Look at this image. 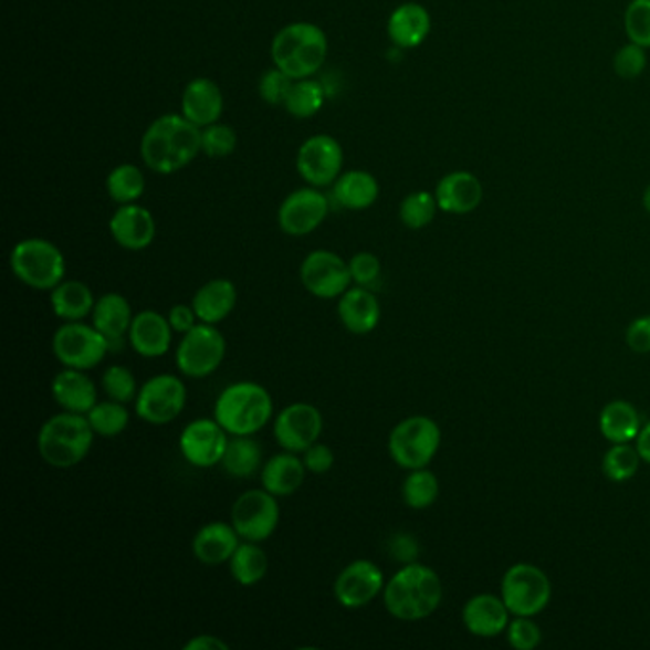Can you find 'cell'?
I'll return each mask as SVG.
<instances>
[{
    "label": "cell",
    "instance_id": "obj_9",
    "mask_svg": "<svg viewBox=\"0 0 650 650\" xmlns=\"http://www.w3.org/2000/svg\"><path fill=\"white\" fill-rule=\"evenodd\" d=\"M52 354L63 368L92 370L105 355L112 354L109 342L94 325H84L83 321L65 323L52 336Z\"/></svg>",
    "mask_w": 650,
    "mask_h": 650
},
{
    "label": "cell",
    "instance_id": "obj_19",
    "mask_svg": "<svg viewBox=\"0 0 650 650\" xmlns=\"http://www.w3.org/2000/svg\"><path fill=\"white\" fill-rule=\"evenodd\" d=\"M483 197V184L475 174L468 170L447 174L436 187L437 205L447 214H471L481 207Z\"/></svg>",
    "mask_w": 650,
    "mask_h": 650
},
{
    "label": "cell",
    "instance_id": "obj_38",
    "mask_svg": "<svg viewBox=\"0 0 650 650\" xmlns=\"http://www.w3.org/2000/svg\"><path fill=\"white\" fill-rule=\"evenodd\" d=\"M86 418H88L94 433L105 437V439L120 436L130 423V412L126 409V405L113 401V399L97 401L96 407L86 415Z\"/></svg>",
    "mask_w": 650,
    "mask_h": 650
},
{
    "label": "cell",
    "instance_id": "obj_51",
    "mask_svg": "<svg viewBox=\"0 0 650 650\" xmlns=\"http://www.w3.org/2000/svg\"><path fill=\"white\" fill-rule=\"evenodd\" d=\"M168 323L172 326L174 333L184 336L189 331H193L195 326L199 325L201 321L197 317L193 305L176 304L168 312Z\"/></svg>",
    "mask_w": 650,
    "mask_h": 650
},
{
    "label": "cell",
    "instance_id": "obj_30",
    "mask_svg": "<svg viewBox=\"0 0 650 650\" xmlns=\"http://www.w3.org/2000/svg\"><path fill=\"white\" fill-rule=\"evenodd\" d=\"M237 297H239V292H237L233 281L212 279L195 292L191 305H193L195 313L201 323L220 325L235 310Z\"/></svg>",
    "mask_w": 650,
    "mask_h": 650
},
{
    "label": "cell",
    "instance_id": "obj_5",
    "mask_svg": "<svg viewBox=\"0 0 650 650\" xmlns=\"http://www.w3.org/2000/svg\"><path fill=\"white\" fill-rule=\"evenodd\" d=\"M328 54L325 31L315 23L296 21L281 29L271 42V60L275 67L294 81L315 75Z\"/></svg>",
    "mask_w": 650,
    "mask_h": 650
},
{
    "label": "cell",
    "instance_id": "obj_12",
    "mask_svg": "<svg viewBox=\"0 0 650 650\" xmlns=\"http://www.w3.org/2000/svg\"><path fill=\"white\" fill-rule=\"evenodd\" d=\"M281 521V505L277 496L265 489H250L242 492L231 507V523L237 533L247 542H265L277 531Z\"/></svg>",
    "mask_w": 650,
    "mask_h": 650
},
{
    "label": "cell",
    "instance_id": "obj_10",
    "mask_svg": "<svg viewBox=\"0 0 650 650\" xmlns=\"http://www.w3.org/2000/svg\"><path fill=\"white\" fill-rule=\"evenodd\" d=\"M500 597L513 616H536L552 601V581L542 568L517 563L502 578Z\"/></svg>",
    "mask_w": 650,
    "mask_h": 650
},
{
    "label": "cell",
    "instance_id": "obj_32",
    "mask_svg": "<svg viewBox=\"0 0 650 650\" xmlns=\"http://www.w3.org/2000/svg\"><path fill=\"white\" fill-rule=\"evenodd\" d=\"M333 193L342 208L367 210L378 201L380 186L367 170H349V172L339 174L338 180L334 181Z\"/></svg>",
    "mask_w": 650,
    "mask_h": 650
},
{
    "label": "cell",
    "instance_id": "obj_26",
    "mask_svg": "<svg viewBox=\"0 0 650 650\" xmlns=\"http://www.w3.org/2000/svg\"><path fill=\"white\" fill-rule=\"evenodd\" d=\"M52 397L57 407L75 415H88L97 405L96 384L86 370L63 368L52 380Z\"/></svg>",
    "mask_w": 650,
    "mask_h": 650
},
{
    "label": "cell",
    "instance_id": "obj_16",
    "mask_svg": "<svg viewBox=\"0 0 650 650\" xmlns=\"http://www.w3.org/2000/svg\"><path fill=\"white\" fill-rule=\"evenodd\" d=\"M228 443L229 433L216 422V418H199L181 429L178 444L187 464L207 470L222 464Z\"/></svg>",
    "mask_w": 650,
    "mask_h": 650
},
{
    "label": "cell",
    "instance_id": "obj_31",
    "mask_svg": "<svg viewBox=\"0 0 650 650\" xmlns=\"http://www.w3.org/2000/svg\"><path fill=\"white\" fill-rule=\"evenodd\" d=\"M96 300L91 286L83 281H63L54 291H50L52 312L65 323L91 317Z\"/></svg>",
    "mask_w": 650,
    "mask_h": 650
},
{
    "label": "cell",
    "instance_id": "obj_52",
    "mask_svg": "<svg viewBox=\"0 0 650 650\" xmlns=\"http://www.w3.org/2000/svg\"><path fill=\"white\" fill-rule=\"evenodd\" d=\"M389 552L394 555L395 560H401V563H415L418 557V544L410 534H397L391 544H389Z\"/></svg>",
    "mask_w": 650,
    "mask_h": 650
},
{
    "label": "cell",
    "instance_id": "obj_22",
    "mask_svg": "<svg viewBox=\"0 0 650 650\" xmlns=\"http://www.w3.org/2000/svg\"><path fill=\"white\" fill-rule=\"evenodd\" d=\"M172 334L168 317L153 310H144L134 315L130 333H128V344L141 357L155 359L168 354V349L172 346Z\"/></svg>",
    "mask_w": 650,
    "mask_h": 650
},
{
    "label": "cell",
    "instance_id": "obj_23",
    "mask_svg": "<svg viewBox=\"0 0 650 650\" xmlns=\"http://www.w3.org/2000/svg\"><path fill=\"white\" fill-rule=\"evenodd\" d=\"M241 539L233 523L212 521L197 531L191 542V549H193L195 559L199 563L208 567H218L229 563Z\"/></svg>",
    "mask_w": 650,
    "mask_h": 650
},
{
    "label": "cell",
    "instance_id": "obj_18",
    "mask_svg": "<svg viewBox=\"0 0 650 650\" xmlns=\"http://www.w3.org/2000/svg\"><path fill=\"white\" fill-rule=\"evenodd\" d=\"M328 208V199L317 187L297 189L289 195L279 208V226L286 235H310L325 222Z\"/></svg>",
    "mask_w": 650,
    "mask_h": 650
},
{
    "label": "cell",
    "instance_id": "obj_44",
    "mask_svg": "<svg viewBox=\"0 0 650 650\" xmlns=\"http://www.w3.org/2000/svg\"><path fill=\"white\" fill-rule=\"evenodd\" d=\"M612 70L623 81H636L647 70V49L636 42L628 41L622 49L616 50L612 57Z\"/></svg>",
    "mask_w": 650,
    "mask_h": 650
},
{
    "label": "cell",
    "instance_id": "obj_48",
    "mask_svg": "<svg viewBox=\"0 0 650 650\" xmlns=\"http://www.w3.org/2000/svg\"><path fill=\"white\" fill-rule=\"evenodd\" d=\"M347 263H349L352 279H354V283L357 284V286L373 289L374 284L380 281V258L373 254V252H357V254H355V256Z\"/></svg>",
    "mask_w": 650,
    "mask_h": 650
},
{
    "label": "cell",
    "instance_id": "obj_41",
    "mask_svg": "<svg viewBox=\"0 0 650 650\" xmlns=\"http://www.w3.org/2000/svg\"><path fill=\"white\" fill-rule=\"evenodd\" d=\"M639 462L641 457L636 447H631L630 443H616L602 458V473L615 483H626L636 475Z\"/></svg>",
    "mask_w": 650,
    "mask_h": 650
},
{
    "label": "cell",
    "instance_id": "obj_35",
    "mask_svg": "<svg viewBox=\"0 0 650 650\" xmlns=\"http://www.w3.org/2000/svg\"><path fill=\"white\" fill-rule=\"evenodd\" d=\"M268 568H270L268 554L256 542L242 539L235 554L229 559V573L233 576V580L244 588L256 586L258 581H262L268 575Z\"/></svg>",
    "mask_w": 650,
    "mask_h": 650
},
{
    "label": "cell",
    "instance_id": "obj_4",
    "mask_svg": "<svg viewBox=\"0 0 650 650\" xmlns=\"http://www.w3.org/2000/svg\"><path fill=\"white\" fill-rule=\"evenodd\" d=\"M273 399L256 381H235L214 402L216 422L229 436H256L273 418Z\"/></svg>",
    "mask_w": 650,
    "mask_h": 650
},
{
    "label": "cell",
    "instance_id": "obj_3",
    "mask_svg": "<svg viewBox=\"0 0 650 650\" xmlns=\"http://www.w3.org/2000/svg\"><path fill=\"white\" fill-rule=\"evenodd\" d=\"M94 429L86 415L62 410L42 423L36 436V450L42 462L56 470L81 464L94 447Z\"/></svg>",
    "mask_w": 650,
    "mask_h": 650
},
{
    "label": "cell",
    "instance_id": "obj_53",
    "mask_svg": "<svg viewBox=\"0 0 650 650\" xmlns=\"http://www.w3.org/2000/svg\"><path fill=\"white\" fill-rule=\"evenodd\" d=\"M184 649L186 650H229V644L220 639L218 636H208V633H202V636H195L184 644Z\"/></svg>",
    "mask_w": 650,
    "mask_h": 650
},
{
    "label": "cell",
    "instance_id": "obj_27",
    "mask_svg": "<svg viewBox=\"0 0 650 650\" xmlns=\"http://www.w3.org/2000/svg\"><path fill=\"white\" fill-rule=\"evenodd\" d=\"M510 609L505 607L504 599L492 594H481L471 597L470 601L465 602L464 626L470 633L484 639L500 636L507 630L510 623Z\"/></svg>",
    "mask_w": 650,
    "mask_h": 650
},
{
    "label": "cell",
    "instance_id": "obj_33",
    "mask_svg": "<svg viewBox=\"0 0 650 650\" xmlns=\"http://www.w3.org/2000/svg\"><path fill=\"white\" fill-rule=\"evenodd\" d=\"M599 429L610 443H631L641 431V416L628 401H612L601 410Z\"/></svg>",
    "mask_w": 650,
    "mask_h": 650
},
{
    "label": "cell",
    "instance_id": "obj_47",
    "mask_svg": "<svg viewBox=\"0 0 650 650\" xmlns=\"http://www.w3.org/2000/svg\"><path fill=\"white\" fill-rule=\"evenodd\" d=\"M292 84L294 78L291 75H286L279 67H273L260 81V96L265 104L284 105L286 97L291 94Z\"/></svg>",
    "mask_w": 650,
    "mask_h": 650
},
{
    "label": "cell",
    "instance_id": "obj_25",
    "mask_svg": "<svg viewBox=\"0 0 650 650\" xmlns=\"http://www.w3.org/2000/svg\"><path fill=\"white\" fill-rule=\"evenodd\" d=\"M223 96L210 78H193L181 94V115L199 128L214 125L222 117Z\"/></svg>",
    "mask_w": 650,
    "mask_h": 650
},
{
    "label": "cell",
    "instance_id": "obj_54",
    "mask_svg": "<svg viewBox=\"0 0 650 650\" xmlns=\"http://www.w3.org/2000/svg\"><path fill=\"white\" fill-rule=\"evenodd\" d=\"M636 449L643 462L650 464V422L641 428L636 439Z\"/></svg>",
    "mask_w": 650,
    "mask_h": 650
},
{
    "label": "cell",
    "instance_id": "obj_50",
    "mask_svg": "<svg viewBox=\"0 0 650 650\" xmlns=\"http://www.w3.org/2000/svg\"><path fill=\"white\" fill-rule=\"evenodd\" d=\"M626 342L636 354H650V317H639L628 326Z\"/></svg>",
    "mask_w": 650,
    "mask_h": 650
},
{
    "label": "cell",
    "instance_id": "obj_34",
    "mask_svg": "<svg viewBox=\"0 0 650 650\" xmlns=\"http://www.w3.org/2000/svg\"><path fill=\"white\" fill-rule=\"evenodd\" d=\"M262 458V444L254 437L231 436L220 465L231 478L249 479L263 468Z\"/></svg>",
    "mask_w": 650,
    "mask_h": 650
},
{
    "label": "cell",
    "instance_id": "obj_21",
    "mask_svg": "<svg viewBox=\"0 0 650 650\" xmlns=\"http://www.w3.org/2000/svg\"><path fill=\"white\" fill-rule=\"evenodd\" d=\"M91 317L92 325L109 342V349L120 352L125 347L134 321L130 302L118 292H107L104 296L97 297Z\"/></svg>",
    "mask_w": 650,
    "mask_h": 650
},
{
    "label": "cell",
    "instance_id": "obj_17",
    "mask_svg": "<svg viewBox=\"0 0 650 650\" xmlns=\"http://www.w3.org/2000/svg\"><path fill=\"white\" fill-rule=\"evenodd\" d=\"M386 578L376 563L368 559H357L349 563L334 581V597L347 610L367 607L384 594Z\"/></svg>",
    "mask_w": 650,
    "mask_h": 650
},
{
    "label": "cell",
    "instance_id": "obj_46",
    "mask_svg": "<svg viewBox=\"0 0 650 650\" xmlns=\"http://www.w3.org/2000/svg\"><path fill=\"white\" fill-rule=\"evenodd\" d=\"M507 643L515 650H534L542 643V630L533 616H515L507 623Z\"/></svg>",
    "mask_w": 650,
    "mask_h": 650
},
{
    "label": "cell",
    "instance_id": "obj_13",
    "mask_svg": "<svg viewBox=\"0 0 650 650\" xmlns=\"http://www.w3.org/2000/svg\"><path fill=\"white\" fill-rule=\"evenodd\" d=\"M300 281L318 300H336L352 289L349 263L333 250H313L300 265Z\"/></svg>",
    "mask_w": 650,
    "mask_h": 650
},
{
    "label": "cell",
    "instance_id": "obj_37",
    "mask_svg": "<svg viewBox=\"0 0 650 650\" xmlns=\"http://www.w3.org/2000/svg\"><path fill=\"white\" fill-rule=\"evenodd\" d=\"M107 193L113 201L118 205H130L138 201L139 197L146 191V178L138 167L134 165H120L113 168L112 174L107 176Z\"/></svg>",
    "mask_w": 650,
    "mask_h": 650
},
{
    "label": "cell",
    "instance_id": "obj_6",
    "mask_svg": "<svg viewBox=\"0 0 650 650\" xmlns=\"http://www.w3.org/2000/svg\"><path fill=\"white\" fill-rule=\"evenodd\" d=\"M10 270L15 279L33 291H54L65 281V256L54 242L46 239H23L10 254Z\"/></svg>",
    "mask_w": 650,
    "mask_h": 650
},
{
    "label": "cell",
    "instance_id": "obj_43",
    "mask_svg": "<svg viewBox=\"0 0 650 650\" xmlns=\"http://www.w3.org/2000/svg\"><path fill=\"white\" fill-rule=\"evenodd\" d=\"M628 41L650 50V0H631L623 12Z\"/></svg>",
    "mask_w": 650,
    "mask_h": 650
},
{
    "label": "cell",
    "instance_id": "obj_24",
    "mask_svg": "<svg viewBox=\"0 0 650 650\" xmlns=\"http://www.w3.org/2000/svg\"><path fill=\"white\" fill-rule=\"evenodd\" d=\"M338 315L347 333L365 336L380 325L381 305L370 289L355 284L338 297Z\"/></svg>",
    "mask_w": 650,
    "mask_h": 650
},
{
    "label": "cell",
    "instance_id": "obj_1",
    "mask_svg": "<svg viewBox=\"0 0 650 650\" xmlns=\"http://www.w3.org/2000/svg\"><path fill=\"white\" fill-rule=\"evenodd\" d=\"M202 151V128L184 115H165L141 138V159L153 172L176 174Z\"/></svg>",
    "mask_w": 650,
    "mask_h": 650
},
{
    "label": "cell",
    "instance_id": "obj_55",
    "mask_svg": "<svg viewBox=\"0 0 650 650\" xmlns=\"http://www.w3.org/2000/svg\"><path fill=\"white\" fill-rule=\"evenodd\" d=\"M643 207L647 212L650 214V184L647 186V189L643 191Z\"/></svg>",
    "mask_w": 650,
    "mask_h": 650
},
{
    "label": "cell",
    "instance_id": "obj_14",
    "mask_svg": "<svg viewBox=\"0 0 650 650\" xmlns=\"http://www.w3.org/2000/svg\"><path fill=\"white\" fill-rule=\"evenodd\" d=\"M325 429V418L312 402H292L284 407L273 422V436L279 447L289 452L304 454L317 443Z\"/></svg>",
    "mask_w": 650,
    "mask_h": 650
},
{
    "label": "cell",
    "instance_id": "obj_2",
    "mask_svg": "<svg viewBox=\"0 0 650 650\" xmlns=\"http://www.w3.org/2000/svg\"><path fill=\"white\" fill-rule=\"evenodd\" d=\"M384 605L389 615L402 622H420L433 615L443 601V581L433 568L407 563L384 588Z\"/></svg>",
    "mask_w": 650,
    "mask_h": 650
},
{
    "label": "cell",
    "instance_id": "obj_40",
    "mask_svg": "<svg viewBox=\"0 0 650 650\" xmlns=\"http://www.w3.org/2000/svg\"><path fill=\"white\" fill-rule=\"evenodd\" d=\"M437 205L436 193L429 191H415L402 199L399 207V218L405 223V228L418 229L428 228L429 223L436 220Z\"/></svg>",
    "mask_w": 650,
    "mask_h": 650
},
{
    "label": "cell",
    "instance_id": "obj_20",
    "mask_svg": "<svg viewBox=\"0 0 650 650\" xmlns=\"http://www.w3.org/2000/svg\"><path fill=\"white\" fill-rule=\"evenodd\" d=\"M109 231L118 247L138 252L151 247L157 235V223L147 208L130 202L120 205L117 212L112 216Z\"/></svg>",
    "mask_w": 650,
    "mask_h": 650
},
{
    "label": "cell",
    "instance_id": "obj_39",
    "mask_svg": "<svg viewBox=\"0 0 650 650\" xmlns=\"http://www.w3.org/2000/svg\"><path fill=\"white\" fill-rule=\"evenodd\" d=\"M439 499V479L428 468L412 470L402 483V500L412 510H426Z\"/></svg>",
    "mask_w": 650,
    "mask_h": 650
},
{
    "label": "cell",
    "instance_id": "obj_28",
    "mask_svg": "<svg viewBox=\"0 0 650 650\" xmlns=\"http://www.w3.org/2000/svg\"><path fill=\"white\" fill-rule=\"evenodd\" d=\"M310 471L305 468L304 460L297 457L296 452H279L275 457H271L265 464H263L262 486L265 491L271 492L277 499L284 496H292L294 492L302 489L305 483V475Z\"/></svg>",
    "mask_w": 650,
    "mask_h": 650
},
{
    "label": "cell",
    "instance_id": "obj_11",
    "mask_svg": "<svg viewBox=\"0 0 650 650\" xmlns=\"http://www.w3.org/2000/svg\"><path fill=\"white\" fill-rule=\"evenodd\" d=\"M136 415L151 426L172 423L187 405V388L180 376L157 374L139 388Z\"/></svg>",
    "mask_w": 650,
    "mask_h": 650
},
{
    "label": "cell",
    "instance_id": "obj_36",
    "mask_svg": "<svg viewBox=\"0 0 650 650\" xmlns=\"http://www.w3.org/2000/svg\"><path fill=\"white\" fill-rule=\"evenodd\" d=\"M325 104V88L313 78H300L292 84L291 94L286 97L284 109L292 117L310 118L321 112Z\"/></svg>",
    "mask_w": 650,
    "mask_h": 650
},
{
    "label": "cell",
    "instance_id": "obj_7",
    "mask_svg": "<svg viewBox=\"0 0 650 650\" xmlns=\"http://www.w3.org/2000/svg\"><path fill=\"white\" fill-rule=\"evenodd\" d=\"M441 447V428L429 416H410L397 423L388 439L389 457L402 470L428 468Z\"/></svg>",
    "mask_w": 650,
    "mask_h": 650
},
{
    "label": "cell",
    "instance_id": "obj_15",
    "mask_svg": "<svg viewBox=\"0 0 650 650\" xmlns=\"http://www.w3.org/2000/svg\"><path fill=\"white\" fill-rule=\"evenodd\" d=\"M344 167V151L338 139L328 134H317L305 139L296 157V168L300 176L310 186H334Z\"/></svg>",
    "mask_w": 650,
    "mask_h": 650
},
{
    "label": "cell",
    "instance_id": "obj_42",
    "mask_svg": "<svg viewBox=\"0 0 650 650\" xmlns=\"http://www.w3.org/2000/svg\"><path fill=\"white\" fill-rule=\"evenodd\" d=\"M102 389L109 399L123 402V405L136 401L139 391L136 376L130 368L123 367V365H112L105 370L102 376Z\"/></svg>",
    "mask_w": 650,
    "mask_h": 650
},
{
    "label": "cell",
    "instance_id": "obj_8",
    "mask_svg": "<svg viewBox=\"0 0 650 650\" xmlns=\"http://www.w3.org/2000/svg\"><path fill=\"white\" fill-rule=\"evenodd\" d=\"M228 354V342L216 325L199 323L193 331L184 334L176 349V367L181 376L202 380L222 367Z\"/></svg>",
    "mask_w": 650,
    "mask_h": 650
},
{
    "label": "cell",
    "instance_id": "obj_49",
    "mask_svg": "<svg viewBox=\"0 0 650 650\" xmlns=\"http://www.w3.org/2000/svg\"><path fill=\"white\" fill-rule=\"evenodd\" d=\"M302 460H304L305 468L310 473L323 475V473H328V471L333 470L336 457H334V450L328 444L318 443L317 441V443L305 450L304 454H302Z\"/></svg>",
    "mask_w": 650,
    "mask_h": 650
},
{
    "label": "cell",
    "instance_id": "obj_29",
    "mask_svg": "<svg viewBox=\"0 0 650 650\" xmlns=\"http://www.w3.org/2000/svg\"><path fill=\"white\" fill-rule=\"evenodd\" d=\"M431 31L428 8L418 2H405L395 8L388 21V35L397 49H418Z\"/></svg>",
    "mask_w": 650,
    "mask_h": 650
},
{
    "label": "cell",
    "instance_id": "obj_45",
    "mask_svg": "<svg viewBox=\"0 0 650 650\" xmlns=\"http://www.w3.org/2000/svg\"><path fill=\"white\" fill-rule=\"evenodd\" d=\"M237 134L226 125L205 126L202 128V151L212 159H223L235 151Z\"/></svg>",
    "mask_w": 650,
    "mask_h": 650
}]
</instances>
